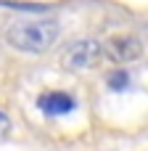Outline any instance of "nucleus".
I'll list each match as a JSON object with an SVG mask.
<instances>
[{"instance_id": "5", "label": "nucleus", "mask_w": 148, "mask_h": 151, "mask_svg": "<svg viewBox=\"0 0 148 151\" xmlns=\"http://www.w3.org/2000/svg\"><path fill=\"white\" fill-rule=\"evenodd\" d=\"M127 85H130V74L122 72V69L109 77V88H114V90H122V88H127Z\"/></svg>"}, {"instance_id": "2", "label": "nucleus", "mask_w": 148, "mask_h": 151, "mask_svg": "<svg viewBox=\"0 0 148 151\" xmlns=\"http://www.w3.org/2000/svg\"><path fill=\"white\" fill-rule=\"evenodd\" d=\"M101 61H103V40H98V37L71 40L58 53V64L66 72H90Z\"/></svg>"}, {"instance_id": "4", "label": "nucleus", "mask_w": 148, "mask_h": 151, "mask_svg": "<svg viewBox=\"0 0 148 151\" xmlns=\"http://www.w3.org/2000/svg\"><path fill=\"white\" fill-rule=\"evenodd\" d=\"M74 104H77L74 96H69V93H64V90H48V93H40V98H37V106H40L45 114H50V117H58V114L71 111Z\"/></svg>"}, {"instance_id": "6", "label": "nucleus", "mask_w": 148, "mask_h": 151, "mask_svg": "<svg viewBox=\"0 0 148 151\" xmlns=\"http://www.w3.org/2000/svg\"><path fill=\"white\" fill-rule=\"evenodd\" d=\"M11 130H13V119L0 109V141H5V138L11 135Z\"/></svg>"}, {"instance_id": "1", "label": "nucleus", "mask_w": 148, "mask_h": 151, "mask_svg": "<svg viewBox=\"0 0 148 151\" xmlns=\"http://www.w3.org/2000/svg\"><path fill=\"white\" fill-rule=\"evenodd\" d=\"M61 37V21L56 16H29L16 19L5 27L3 42L21 56H42Z\"/></svg>"}, {"instance_id": "3", "label": "nucleus", "mask_w": 148, "mask_h": 151, "mask_svg": "<svg viewBox=\"0 0 148 151\" xmlns=\"http://www.w3.org/2000/svg\"><path fill=\"white\" fill-rule=\"evenodd\" d=\"M103 58L114 66H127L143 58V40L130 32H119L103 40Z\"/></svg>"}]
</instances>
